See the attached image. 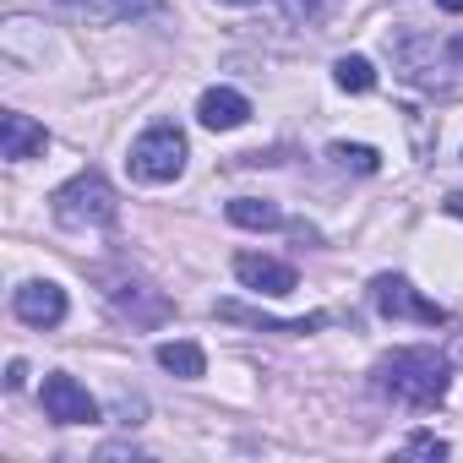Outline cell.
Masks as SVG:
<instances>
[{
	"mask_svg": "<svg viewBox=\"0 0 463 463\" xmlns=\"http://www.w3.org/2000/svg\"><path fill=\"white\" fill-rule=\"evenodd\" d=\"M447 382H452V371L436 349H398L376 371V387L392 403H409V409H436L447 398Z\"/></svg>",
	"mask_w": 463,
	"mask_h": 463,
	"instance_id": "1",
	"label": "cell"
},
{
	"mask_svg": "<svg viewBox=\"0 0 463 463\" xmlns=\"http://www.w3.org/2000/svg\"><path fill=\"white\" fill-rule=\"evenodd\" d=\"M158 365H164L169 376H180V382H196V376L207 371V354L180 338V344H158Z\"/></svg>",
	"mask_w": 463,
	"mask_h": 463,
	"instance_id": "12",
	"label": "cell"
},
{
	"mask_svg": "<svg viewBox=\"0 0 463 463\" xmlns=\"http://www.w3.org/2000/svg\"><path fill=\"white\" fill-rule=\"evenodd\" d=\"M115 213H120V202H115V191H109V180L104 175H77L71 185H61L55 191V218L66 223V229H88V223H115Z\"/></svg>",
	"mask_w": 463,
	"mask_h": 463,
	"instance_id": "3",
	"label": "cell"
},
{
	"mask_svg": "<svg viewBox=\"0 0 463 463\" xmlns=\"http://www.w3.org/2000/svg\"><path fill=\"white\" fill-rule=\"evenodd\" d=\"M447 213H452V218H463V191H452V196H447Z\"/></svg>",
	"mask_w": 463,
	"mask_h": 463,
	"instance_id": "19",
	"label": "cell"
},
{
	"mask_svg": "<svg viewBox=\"0 0 463 463\" xmlns=\"http://www.w3.org/2000/svg\"><path fill=\"white\" fill-rule=\"evenodd\" d=\"M387 50H392V61L403 66V77H414V82H452L458 71H463V39H452V33H403V39H387Z\"/></svg>",
	"mask_w": 463,
	"mask_h": 463,
	"instance_id": "2",
	"label": "cell"
},
{
	"mask_svg": "<svg viewBox=\"0 0 463 463\" xmlns=\"http://www.w3.org/2000/svg\"><path fill=\"white\" fill-rule=\"evenodd\" d=\"M371 300H376V311L382 317H409V322H425V327H441L447 322V311L436 306V300H420L403 279H392V273H382L376 284H371Z\"/></svg>",
	"mask_w": 463,
	"mask_h": 463,
	"instance_id": "5",
	"label": "cell"
},
{
	"mask_svg": "<svg viewBox=\"0 0 463 463\" xmlns=\"http://www.w3.org/2000/svg\"><path fill=\"white\" fill-rule=\"evenodd\" d=\"M409 452H420V458H441V452H447V441H441V436H425V430H420V436L409 441Z\"/></svg>",
	"mask_w": 463,
	"mask_h": 463,
	"instance_id": "17",
	"label": "cell"
},
{
	"mask_svg": "<svg viewBox=\"0 0 463 463\" xmlns=\"http://www.w3.org/2000/svg\"><path fill=\"white\" fill-rule=\"evenodd\" d=\"M235 273H241V284H246V289H257V295H273V300L295 295V284H300V273H295L289 262H273V257H257V251L235 257Z\"/></svg>",
	"mask_w": 463,
	"mask_h": 463,
	"instance_id": "7",
	"label": "cell"
},
{
	"mask_svg": "<svg viewBox=\"0 0 463 463\" xmlns=\"http://www.w3.org/2000/svg\"><path fill=\"white\" fill-rule=\"evenodd\" d=\"M12 306H17V317H23L28 327H55V322L66 317V289H61V284H23Z\"/></svg>",
	"mask_w": 463,
	"mask_h": 463,
	"instance_id": "8",
	"label": "cell"
},
{
	"mask_svg": "<svg viewBox=\"0 0 463 463\" xmlns=\"http://www.w3.org/2000/svg\"><path fill=\"white\" fill-rule=\"evenodd\" d=\"M436 6H441V12H463V0H436Z\"/></svg>",
	"mask_w": 463,
	"mask_h": 463,
	"instance_id": "20",
	"label": "cell"
},
{
	"mask_svg": "<svg viewBox=\"0 0 463 463\" xmlns=\"http://www.w3.org/2000/svg\"><path fill=\"white\" fill-rule=\"evenodd\" d=\"M44 126H33L28 115H6V120H0V153H6V158H33V153H44Z\"/></svg>",
	"mask_w": 463,
	"mask_h": 463,
	"instance_id": "11",
	"label": "cell"
},
{
	"mask_svg": "<svg viewBox=\"0 0 463 463\" xmlns=\"http://www.w3.org/2000/svg\"><path fill=\"white\" fill-rule=\"evenodd\" d=\"M338 88H349V93H371V88H376V66H371L365 55H344V61H338Z\"/></svg>",
	"mask_w": 463,
	"mask_h": 463,
	"instance_id": "14",
	"label": "cell"
},
{
	"mask_svg": "<svg viewBox=\"0 0 463 463\" xmlns=\"http://www.w3.org/2000/svg\"><path fill=\"white\" fill-rule=\"evenodd\" d=\"M180 169H185V137L175 126H153L147 137H137V147H131L137 180H175Z\"/></svg>",
	"mask_w": 463,
	"mask_h": 463,
	"instance_id": "4",
	"label": "cell"
},
{
	"mask_svg": "<svg viewBox=\"0 0 463 463\" xmlns=\"http://www.w3.org/2000/svg\"><path fill=\"white\" fill-rule=\"evenodd\" d=\"M229 223H241V229H279V223H284V213H279V202L235 196V202H229Z\"/></svg>",
	"mask_w": 463,
	"mask_h": 463,
	"instance_id": "13",
	"label": "cell"
},
{
	"mask_svg": "<svg viewBox=\"0 0 463 463\" xmlns=\"http://www.w3.org/2000/svg\"><path fill=\"white\" fill-rule=\"evenodd\" d=\"M61 6L82 23H131L142 12H158V0H61Z\"/></svg>",
	"mask_w": 463,
	"mask_h": 463,
	"instance_id": "10",
	"label": "cell"
},
{
	"mask_svg": "<svg viewBox=\"0 0 463 463\" xmlns=\"http://www.w3.org/2000/svg\"><path fill=\"white\" fill-rule=\"evenodd\" d=\"M235 6H251V0H235Z\"/></svg>",
	"mask_w": 463,
	"mask_h": 463,
	"instance_id": "21",
	"label": "cell"
},
{
	"mask_svg": "<svg viewBox=\"0 0 463 463\" xmlns=\"http://www.w3.org/2000/svg\"><path fill=\"white\" fill-rule=\"evenodd\" d=\"M246 115H251V104L235 88H207L202 104H196V120L207 131H235V126H246Z\"/></svg>",
	"mask_w": 463,
	"mask_h": 463,
	"instance_id": "9",
	"label": "cell"
},
{
	"mask_svg": "<svg viewBox=\"0 0 463 463\" xmlns=\"http://www.w3.org/2000/svg\"><path fill=\"white\" fill-rule=\"evenodd\" d=\"M284 6H289V17H300L306 28H311V23H327V17H333V0H284Z\"/></svg>",
	"mask_w": 463,
	"mask_h": 463,
	"instance_id": "16",
	"label": "cell"
},
{
	"mask_svg": "<svg viewBox=\"0 0 463 463\" xmlns=\"http://www.w3.org/2000/svg\"><path fill=\"white\" fill-rule=\"evenodd\" d=\"M39 403H44V414L50 420H61V425H93L99 420V403L88 398V387L77 382V376H44V392H39Z\"/></svg>",
	"mask_w": 463,
	"mask_h": 463,
	"instance_id": "6",
	"label": "cell"
},
{
	"mask_svg": "<svg viewBox=\"0 0 463 463\" xmlns=\"http://www.w3.org/2000/svg\"><path fill=\"white\" fill-rule=\"evenodd\" d=\"M28 382V365L23 360H12V371H6V387H23Z\"/></svg>",
	"mask_w": 463,
	"mask_h": 463,
	"instance_id": "18",
	"label": "cell"
},
{
	"mask_svg": "<svg viewBox=\"0 0 463 463\" xmlns=\"http://www.w3.org/2000/svg\"><path fill=\"white\" fill-rule=\"evenodd\" d=\"M333 158H338L344 169H360V175H376V169H382L376 147H360V142H333Z\"/></svg>",
	"mask_w": 463,
	"mask_h": 463,
	"instance_id": "15",
	"label": "cell"
}]
</instances>
